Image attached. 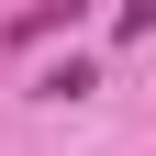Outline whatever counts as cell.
Here are the masks:
<instances>
[{
  "instance_id": "obj_2",
  "label": "cell",
  "mask_w": 156,
  "mask_h": 156,
  "mask_svg": "<svg viewBox=\"0 0 156 156\" xmlns=\"http://www.w3.org/2000/svg\"><path fill=\"white\" fill-rule=\"evenodd\" d=\"M112 34H123V45H145V34H156V0H123V11H112Z\"/></svg>"
},
{
  "instance_id": "obj_1",
  "label": "cell",
  "mask_w": 156,
  "mask_h": 156,
  "mask_svg": "<svg viewBox=\"0 0 156 156\" xmlns=\"http://www.w3.org/2000/svg\"><path fill=\"white\" fill-rule=\"evenodd\" d=\"M89 0H34V11H11V45H45V34H67Z\"/></svg>"
}]
</instances>
